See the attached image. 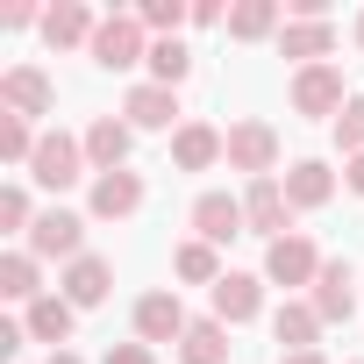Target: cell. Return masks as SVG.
Segmentation results:
<instances>
[{
  "label": "cell",
  "mask_w": 364,
  "mask_h": 364,
  "mask_svg": "<svg viewBox=\"0 0 364 364\" xmlns=\"http://www.w3.org/2000/svg\"><path fill=\"white\" fill-rule=\"evenodd\" d=\"M343 186H350V193H364V157H350V171H343Z\"/></svg>",
  "instance_id": "36"
},
{
  "label": "cell",
  "mask_w": 364,
  "mask_h": 364,
  "mask_svg": "<svg viewBox=\"0 0 364 364\" xmlns=\"http://www.w3.org/2000/svg\"><path fill=\"white\" fill-rule=\"evenodd\" d=\"M272 29H286L279 22V0H243V8H229V36L236 43H264Z\"/></svg>",
  "instance_id": "25"
},
{
  "label": "cell",
  "mask_w": 364,
  "mask_h": 364,
  "mask_svg": "<svg viewBox=\"0 0 364 364\" xmlns=\"http://www.w3.org/2000/svg\"><path fill=\"white\" fill-rule=\"evenodd\" d=\"M343 107H350V93H343V72L336 65H300L293 72V114L321 122V114H343Z\"/></svg>",
  "instance_id": "3"
},
{
  "label": "cell",
  "mask_w": 364,
  "mask_h": 364,
  "mask_svg": "<svg viewBox=\"0 0 364 364\" xmlns=\"http://www.w3.org/2000/svg\"><path fill=\"white\" fill-rule=\"evenodd\" d=\"M272 336L286 343V357H293V350H314V336H321V314H314L307 300H286V307L272 314Z\"/></svg>",
  "instance_id": "24"
},
{
  "label": "cell",
  "mask_w": 364,
  "mask_h": 364,
  "mask_svg": "<svg viewBox=\"0 0 364 364\" xmlns=\"http://www.w3.org/2000/svg\"><path fill=\"white\" fill-rule=\"evenodd\" d=\"M178 364H229V328L208 314V321H193L186 336H178Z\"/></svg>",
  "instance_id": "23"
},
{
  "label": "cell",
  "mask_w": 364,
  "mask_h": 364,
  "mask_svg": "<svg viewBox=\"0 0 364 364\" xmlns=\"http://www.w3.org/2000/svg\"><path fill=\"white\" fill-rule=\"evenodd\" d=\"M107 286H114V264H107V257H72V264H65V300H72V307H100Z\"/></svg>",
  "instance_id": "19"
},
{
  "label": "cell",
  "mask_w": 364,
  "mask_h": 364,
  "mask_svg": "<svg viewBox=\"0 0 364 364\" xmlns=\"http://www.w3.org/2000/svg\"><path fill=\"white\" fill-rule=\"evenodd\" d=\"M0 229H15V236H29V229H36V215H29V193H22V186H0Z\"/></svg>",
  "instance_id": "31"
},
{
  "label": "cell",
  "mask_w": 364,
  "mask_h": 364,
  "mask_svg": "<svg viewBox=\"0 0 364 364\" xmlns=\"http://www.w3.org/2000/svg\"><path fill=\"white\" fill-rule=\"evenodd\" d=\"M93 65H107V72H129V65H150V43H143V22L136 15H107L100 29H93Z\"/></svg>",
  "instance_id": "2"
},
{
  "label": "cell",
  "mask_w": 364,
  "mask_h": 364,
  "mask_svg": "<svg viewBox=\"0 0 364 364\" xmlns=\"http://www.w3.org/2000/svg\"><path fill=\"white\" fill-rule=\"evenodd\" d=\"M136 22H143V29H157V36H178V22H193V8H186V0H143Z\"/></svg>",
  "instance_id": "29"
},
{
  "label": "cell",
  "mask_w": 364,
  "mask_h": 364,
  "mask_svg": "<svg viewBox=\"0 0 364 364\" xmlns=\"http://www.w3.org/2000/svg\"><path fill=\"white\" fill-rule=\"evenodd\" d=\"M86 208H93L100 222H122V215H136V208H143V178H136V171H93V193H86Z\"/></svg>",
  "instance_id": "14"
},
{
  "label": "cell",
  "mask_w": 364,
  "mask_h": 364,
  "mask_svg": "<svg viewBox=\"0 0 364 364\" xmlns=\"http://www.w3.org/2000/svg\"><path fill=\"white\" fill-rule=\"evenodd\" d=\"M171 272L193 279V286H222V257H215V243H200V236L171 250Z\"/></svg>",
  "instance_id": "26"
},
{
  "label": "cell",
  "mask_w": 364,
  "mask_h": 364,
  "mask_svg": "<svg viewBox=\"0 0 364 364\" xmlns=\"http://www.w3.org/2000/svg\"><path fill=\"white\" fill-rule=\"evenodd\" d=\"M22 343H29V328H22V321H0V357H15Z\"/></svg>",
  "instance_id": "35"
},
{
  "label": "cell",
  "mask_w": 364,
  "mask_h": 364,
  "mask_svg": "<svg viewBox=\"0 0 364 364\" xmlns=\"http://www.w3.org/2000/svg\"><path fill=\"white\" fill-rule=\"evenodd\" d=\"M279 186H286L293 208H328V200H336V171H328L321 157H300V164L279 178Z\"/></svg>",
  "instance_id": "17"
},
{
  "label": "cell",
  "mask_w": 364,
  "mask_h": 364,
  "mask_svg": "<svg viewBox=\"0 0 364 364\" xmlns=\"http://www.w3.org/2000/svg\"><path fill=\"white\" fill-rule=\"evenodd\" d=\"M36 143H43V136H36L22 114H0V157H8V164H29V157H36Z\"/></svg>",
  "instance_id": "28"
},
{
  "label": "cell",
  "mask_w": 364,
  "mask_h": 364,
  "mask_svg": "<svg viewBox=\"0 0 364 364\" xmlns=\"http://www.w3.org/2000/svg\"><path fill=\"white\" fill-rule=\"evenodd\" d=\"M72 321H79V307H72L65 293H43L36 307H22V328H29L36 343H72Z\"/></svg>",
  "instance_id": "20"
},
{
  "label": "cell",
  "mask_w": 364,
  "mask_h": 364,
  "mask_svg": "<svg viewBox=\"0 0 364 364\" xmlns=\"http://www.w3.org/2000/svg\"><path fill=\"white\" fill-rule=\"evenodd\" d=\"M29 178H36V186H50V193L79 186V178H86V143L65 136V129H50V136L36 143V157H29Z\"/></svg>",
  "instance_id": "1"
},
{
  "label": "cell",
  "mask_w": 364,
  "mask_h": 364,
  "mask_svg": "<svg viewBox=\"0 0 364 364\" xmlns=\"http://www.w3.org/2000/svg\"><path fill=\"white\" fill-rule=\"evenodd\" d=\"M321 264H328V257H321L300 229H293V236H279V243L264 250V279H272V286H314V279H321Z\"/></svg>",
  "instance_id": "5"
},
{
  "label": "cell",
  "mask_w": 364,
  "mask_h": 364,
  "mask_svg": "<svg viewBox=\"0 0 364 364\" xmlns=\"http://www.w3.org/2000/svg\"><path fill=\"white\" fill-rule=\"evenodd\" d=\"M222 143H229V136L208 129V122H178V129H171V164H178V171H208V164L222 157Z\"/></svg>",
  "instance_id": "16"
},
{
  "label": "cell",
  "mask_w": 364,
  "mask_h": 364,
  "mask_svg": "<svg viewBox=\"0 0 364 364\" xmlns=\"http://www.w3.org/2000/svg\"><path fill=\"white\" fill-rule=\"evenodd\" d=\"M122 114H129V129H171V122H178V93L157 86V79H143V86H129Z\"/></svg>",
  "instance_id": "15"
},
{
  "label": "cell",
  "mask_w": 364,
  "mask_h": 364,
  "mask_svg": "<svg viewBox=\"0 0 364 364\" xmlns=\"http://www.w3.org/2000/svg\"><path fill=\"white\" fill-rule=\"evenodd\" d=\"M107 364H157V357H150V343H114Z\"/></svg>",
  "instance_id": "33"
},
{
  "label": "cell",
  "mask_w": 364,
  "mask_h": 364,
  "mask_svg": "<svg viewBox=\"0 0 364 364\" xmlns=\"http://www.w3.org/2000/svg\"><path fill=\"white\" fill-rule=\"evenodd\" d=\"M307 307L321 314V328H328V321H350V314H357V272H350L343 257H328L321 279H314V300H307Z\"/></svg>",
  "instance_id": "10"
},
{
  "label": "cell",
  "mask_w": 364,
  "mask_h": 364,
  "mask_svg": "<svg viewBox=\"0 0 364 364\" xmlns=\"http://www.w3.org/2000/svg\"><path fill=\"white\" fill-rule=\"evenodd\" d=\"M29 22H43L29 0H8V8H0V29H29Z\"/></svg>",
  "instance_id": "32"
},
{
  "label": "cell",
  "mask_w": 364,
  "mask_h": 364,
  "mask_svg": "<svg viewBox=\"0 0 364 364\" xmlns=\"http://www.w3.org/2000/svg\"><path fill=\"white\" fill-rule=\"evenodd\" d=\"M29 257H86V215H72V208L36 215V229H29Z\"/></svg>",
  "instance_id": "6"
},
{
  "label": "cell",
  "mask_w": 364,
  "mask_h": 364,
  "mask_svg": "<svg viewBox=\"0 0 364 364\" xmlns=\"http://www.w3.org/2000/svg\"><path fill=\"white\" fill-rule=\"evenodd\" d=\"M93 8H79V0H58V8L43 15V43L50 50H72V43H93Z\"/></svg>",
  "instance_id": "21"
},
{
  "label": "cell",
  "mask_w": 364,
  "mask_h": 364,
  "mask_svg": "<svg viewBox=\"0 0 364 364\" xmlns=\"http://www.w3.org/2000/svg\"><path fill=\"white\" fill-rule=\"evenodd\" d=\"M222 157H229V171L272 178V164H279V129H272V122H236L229 143H222Z\"/></svg>",
  "instance_id": "4"
},
{
  "label": "cell",
  "mask_w": 364,
  "mask_h": 364,
  "mask_svg": "<svg viewBox=\"0 0 364 364\" xmlns=\"http://www.w3.org/2000/svg\"><path fill=\"white\" fill-rule=\"evenodd\" d=\"M357 43H364V15H357Z\"/></svg>",
  "instance_id": "39"
},
{
  "label": "cell",
  "mask_w": 364,
  "mask_h": 364,
  "mask_svg": "<svg viewBox=\"0 0 364 364\" xmlns=\"http://www.w3.org/2000/svg\"><path fill=\"white\" fill-rule=\"evenodd\" d=\"M86 164L93 171H129V143H136V129L129 122H114V114H100V122H86Z\"/></svg>",
  "instance_id": "11"
},
{
  "label": "cell",
  "mask_w": 364,
  "mask_h": 364,
  "mask_svg": "<svg viewBox=\"0 0 364 364\" xmlns=\"http://www.w3.org/2000/svg\"><path fill=\"white\" fill-rule=\"evenodd\" d=\"M193 22H200V29H222L229 8H222V0H193Z\"/></svg>",
  "instance_id": "34"
},
{
  "label": "cell",
  "mask_w": 364,
  "mask_h": 364,
  "mask_svg": "<svg viewBox=\"0 0 364 364\" xmlns=\"http://www.w3.org/2000/svg\"><path fill=\"white\" fill-rule=\"evenodd\" d=\"M328 50H336V22H286V29H279V58L328 65Z\"/></svg>",
  "instance_id": "18"
},
{
  "label": "cell",
  "mask_w": 364,
  "mask_h": 364,
  "mask_svg": "<svg viewBox=\"0 0 364 364\" xmlns=\"http://www.w3.org/2000/svg\"><path fill=\"white\" fill-rule=\"evenodd\" d=\"M0 300H15V307H36V300H43V279H36V257H29V250H8V257H0Z\"/></svg>",
  "instance_id": "22"
},
{
  "label": "cell",
  "mask_w": 364,
  "mask_h": 364,
  "mask_svg": "<svg viewBox=\"0 0 364 364\" xmlns=\"http://www.w3.org/2000/svg\"><path fill=\"white\" fill-rule=\"evenodd\" d=\"M0 107L22 114V122H36V114L58 107V93H50V79H43L36 65H8V72H0Z\"/></svg>",
  "instance_id": "7"
},
{
  "label": "cell",
  "mask_w": 364,
  "mask_h": 364,
  "mask_svg": "<svg viewBox=\"0 0 364 364\" xmlns=\"http://www.w3.org/2000/svg\"><path fill=\"white\" fill-rule=\"evenodd\" d=\"M50 364H79V357H72V350H50Z\"/></svg>",
  "instance_id": "38"
},
{
  "label": "cell",
  "mask_w": 364,
  "mask_h": 364,
  "mask_svg": "<svg viewBox=\"0 0 364 364\" xmlns=\"http://www.w3.org/2000/svg\"><path fill=\"white\" fill-rule=\"evenodd\" d=\"M186 328H193V321H186V307H178V293L157 286V293L136 300V343H171V350H178V336H186Z\"/></svg>",
  "instance_id": "9"
},
{
  "label": "cell",
  "mask_w": 364,
  "mask_h": 364,
  "mask_svg": "<svg viewBox=\"0 0 364 364\" xmlns=\"http://www.w3.org/2000/svg\"><path fill=\"white\" fill-rule=\"evenodd\" d=\"M186 72H193V50L178 43V36H157V43H150V79H157V86H178Z\"/></svg>",
  "instance_id": "27"
},
{
  "label": "cell",
  "mask_w": 364,
  "mask_h": 364,
  "mask_svg": "<svg viewBox=\"0 0 364 364\" xmlns=\"http://www.w3.org/2000/svg\"><path fill=\"white\" fill-rule=\"evenodd\" d=\"M336 150L343 157H364V93H350V107L336 114Z\"/></svg>",
  "instance_id": "30"
},
{
  "label": "cell",
  "mask_w": 364,
  "mask_h": 364,
  "mask_svg": "<svg viewBox=\"0 0 364 364\" xmlns=\"http://www.w3.org/2000/svg\"><path fill=\"white\" fill-rule=\"evenodd\" d=\"M193 229H200V243H236V236H250V215L229 193H200L193 200Z\"/></svg>",
  "instance_id": "12"
},
{
  "label": "cell",
  "mask_w": 364,
  "mask_h": 364,
  "mask_svg": "<svg viewBox=\"0 0 364 364\" xmlns=\"http://www.w3.org/2000/svg\"><path fill=\"white\" fill-rule=\"evenodd\" d=\"M257 314H264V279H250V272H222V286H215V321L236 328V321H257Z\"/></svg>",
  "instance_id": "13"
},
{
  "label": "cell",
  "mask_w": 364,
  "mask_h": 364,
  "mask_svg": "<svg viewBox=\"0 0 364 364\" xmlns=\"http://www.w3.org/2000/svg\"><path fill=\"white\" fill-rule=\"evenodd\" d=\"M279 364H328L321 350H293V357H279Z\"/></svg>",
  "instance_id": "37"
},
{
  "label": "cell",
  "mask_w": 364,
  "mask_h": 364,
  "mask_svg": "<svg viewBox=\"0 0 364 364\" xmlns=\"http://www.w3.org/2000/svg\"><path fill=\"white\" fill-rule=\"evenodd\" d=\"M243 215H250V236H293V200L279 178H250V193H243Z\"/></svg>",
  "instance_id": "8"
}]
</instances>
